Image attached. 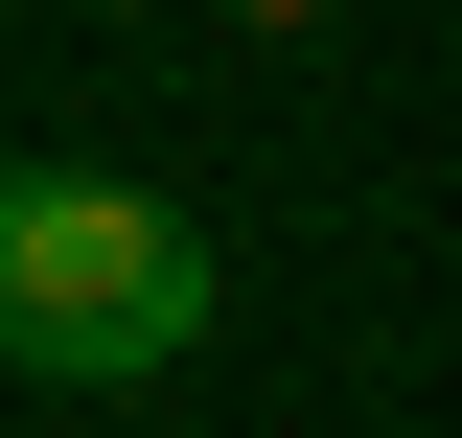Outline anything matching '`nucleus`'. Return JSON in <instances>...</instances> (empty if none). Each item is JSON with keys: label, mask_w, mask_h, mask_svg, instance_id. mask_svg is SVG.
<instances>
[{"label": "nucleus", "mask_w": 462, "mask_h": 438, "mask_svg": "<svg viewBox=\"0 0 462 438\" xmlns=\"http://www.w3.org/2000/svg\"><path fill=\"white\" fill-rule=\"evenodd\" d=\"M208 346V231L116 162L0 139V392H162Z\"/></svg>", "instance_id": "f257e3e1"}, {"label": "nucleus", "mask_w": 462, "mask_h": 438, "mask_svg": "<svg viewBox=\"0 0 462 438\" xmlns=\"http://www.w3.org/2000/svg\"><path fill=\"white\" fill-rule=\"evenodd\" d=\"M231 23H324V0H231Z\"/></svg>", "instance_id": "f03ea898"}, {"label": "nucleus", "mask_w": 462, "mask_h": 438, "mask_svg": "<svg viewBox=\"0 0 462 438\" xmlns=\"http://www.w3.org/2000/svg\"><path fill=\"white\" fill-rule=\"evenodd\" d=\"M116 23H139V0H116Z\"/></svg>", "instance_id": "7ed1b4c3"}]
</instances>
